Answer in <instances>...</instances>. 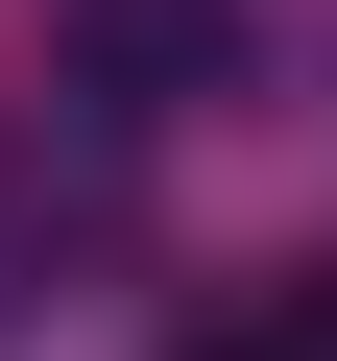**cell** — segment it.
<instances>
[{
	"label": "cell",
	"mask_w": 337,
	"mask_h": 361,
	"mask_svg": "<svg viewBox=\"0 0 337 361\" xmlns=\"http://www.w3.org/2000/svg\"><path fill=\"white\" fill-rule=\"evenodd\" d=\"M193 361H337V289H241V313H217Z\"/></svg>",
	"instance_id": "cell-1"
}]
</instances>
